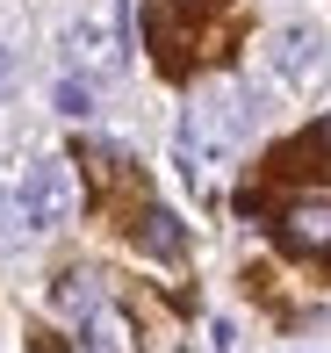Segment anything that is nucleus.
Masks as SVG:
<instances>
[{
    "mask_svg": "<svg viewBox=\"0 0 331 353\" xmlns=\"http://www.w3.org/2000/svg\"><path fill=\"white\" fill-rule=\"evenodd\" d=\"M252 130V116H245V108H231V94H202V101L195 108H187V116H180V137H173V159H180V173H187V181H209V166H224V159H231V144H238Z\"/></svg>",
    "mask_w": 331,
    "mask_h": 353,
    "instance_id": "nucleus-1",
    "label": "nucleus"
},
{
    "mask_svg": "<svg viewBox=\"0 0 331 353\" xmlns=\"http://www.w3.org/2000/svg\"><path fill=\"white\" fill-rule=\"evenodd\" d=\"M281 238H288L295 252H331V195H303V202H288Z\"/></svg>",
    "mask_w": 331,
    "mask_h": 353,
    "instance_id": "nucleus-5",
    "label": "nucleus"
},
{
    "mask_svg": "<svg viewBox=\"0 0 331 353\" xmlns=\"http://www.w3.org/2000/svg\"><path fill=\"white\" fill-rule=\"evenodd\" d=\"M266 65H274L281 87H317L331 72V43L317 22H281L274 37H266Z\"/></svg>",
    "mask_w": 331,
    "mask_h": 353,
    "instance_id": "nucleus-3",
    "label": "nucleus"
},
{
    "mask_svg": "<svg viewBox=\"0 0 331 353\" xmlns=\"http://www.w3.org/2000/svg\"><path fill=\"white\" fill-rule=\"evenodd\" d=\"M137 245H145L151 260H180V245H187V238H180V216H173V210H145Z\"/></svg>",
    "mask_w": 331,
    "mask_h": 353,
    "instance_id": "nucleus-7",
    "label": "nucleus"
},
{
    "mask_svg": "<svg viewBox=\"0 0 331 353\" xmlns=\"http://www.w3.org/2000/svg\"><path fill=\"white\" fill-rule=\"evenodd\" d=\"M14 202H22L29 238H43V231H58V223L72 216V202H80V181H72L65 159H36V166L14 181Z\"/></svg>",
    "mask_w": 331,
    "mask_h": 353,
    "instance_id": "nucleus-2",
    "label": "nucleus"
},
{
    "mask_svg": "<svg viewBox=\"0 0 331 353\" xmlns=\"http://www.w3.org/2000/svg\"><path fill=\"white\" fill-rule=\"evenodd\" d=\"M29 238V223H22V202H14V188H0V252H14Z\"/></svg>",
    "mask_w": 331,
    "mask_h": 353,
    "instance_id": "nucleus-9",
    "label": "nucleus"
},
{
    "mask_svg": "<svg viewBox=\"0 0 331 353\" xmlns=\"http://www.w3.org/2000/svg\"><path fill=\"white\" fill-rule=\"evenodd\" d=\"M324 144H331V123H324Z\"/></svg>",
    "mask_w": 331,
    "mask_h": 353,
    "instance_id": "nucleus-13",
    "label": "nucleus"
},
{
    "mask_svg": "<svg viewBox=\"0 0 331 353\" xmlns=\"http://www.w3.org/2000/svg\"><path fill=\"white\" fill-rule=\"evenodd\" d=\"M87 353H122V317L108 310V303L87 317Z\"/></svg>",
    "mask_w": 331,
    "mask_h": 353,
    "instance_id": "nucleus-8",
    "label": "nucleus"
},
{
    "mask_svg": "<svg viewBox=\"0 0 331 353\" xmlns=\"http://www.w3.org/2000/svg\"><path fill=\"white\" fill-rule=\"evenodd\" d=\"M51 303H58L65 317H94V310H101V274H87V267H72V274H58Z\"/></svg>",
    "mask_w": 331,
    "mask_h": 353,
    "instance_id": "nucleus-6",
    "label": "nucleus"
},
{
    "mask_svg": "<svg viewBox=\"0 0 331 353\" xmlns=\"http://www.w3.org/2000/svg\"><path fill=\"white\" fill-rule=\"evenodd\" d=\"M29 353H65V346H58V339H29Z\"/></svg>",
    "mask_w": 331,
    "mask_h": 353,
    "instance_id": "nucleus-12",
    "label": "nucleus"
},
{
    "mask_svg": "<svg viewBox=\"0 0 331 353\" xmlns=\"http://www.w3.org/2000/svg\"><path fill=\"white\" fill-rule=\"evenodd\" d=\"M8 87H14V51L0 43V94H8Z\"/></svg>",
    "mask_w": 331,
    "mask_h": 353,
    "instance_id": "nucleus-11",
    "label": "nucleus"
},
{
    "mask_svg": "<svg viewBox=\"0 0 331 353\" xmlns=\"http://www.w3.org/2000/svg\"><path fill=\"white\" fill-rule=\"evenodd\" d=\"M65 43H72V58H94V65L116 72V65H122V0H101V8H87L80 22L65 29Z\"/></svg>",
    "mask_w": 331,
    "mask_h": 353,
    "instance_id": "nucleus-4",
    "label": "nucleus"
},
{
    "mask_svg": "<svg viewBox=\"0 0 331 353\" xmlns=\"http://www.w3.org/2000/svg\"><path fill=\"white\" fill-rule=\"evenodd\" d=\"M51 101L65 108V116H94V87H87V79H72V72L58 79V94H51Z\"/></svg>",
    "mask_w": 331,
    "mask_h": 353,
    "instance_id": "nucleus-10",
    "label": "nucleus"
}]
</instances>
